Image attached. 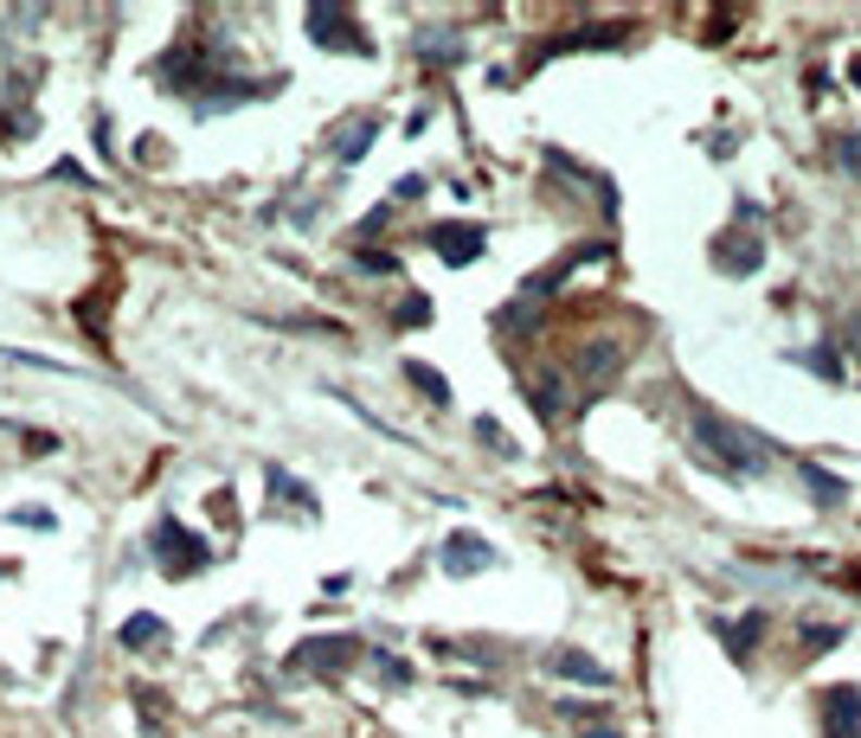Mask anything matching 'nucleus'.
<instances>
[{"label":"nucleus","instance_id":"nucleus-1","mask_svg":"<svg viewBox=\"0 0 861 738\" xmlns=\"http://www.w3.org/2000/svg\"><path fill=\"white\" fill-rule=\"evenodd\" d=\"M695 450H701V463H708V470L733 475V481H752V475L772 470V443H765L759 430H746V424L720 417L714 404H695Z\"/></svg>","mask_w":861,"mask_h":738},{"label":"nucleus","instance_id":"nucleus-2","mask_svg":"<svg viewBox=\"0 0 861 738\" xmlns=\"http://www.w3.org/2000/svg\"><path fill=\"white\" fill-rule=\"evenodd\" d=\"M148 546L161 552V572H167V578H194V572H207V559H213V546H207L200 534H187L174 514H161V521H154Z\"/></svg>","mask_w":861,"mask_h":738},{"label":"nucleus","instance_id":"nucleus-3","mask_svg":"<svg viewBox=\"0 0 861 738\" xmlns=\"http://www.w3.org/2000/svg\"><path fill=\"white\" fill-rule=\"evenodd\" d=\"M302 26H309V39H315L322 52H354V59H373V39H366V26H360L348 7H309V13H302Z\"/></svg>","mask_w":861,"mask_h":738},{"label":"nucleus","instance_id":"nucleus-4","mask_svg":"<svg viewBox=\"0 0 861 738\" xmlns=\"http://www.w3.org/2000/svg\"><path fill=\"white\" fill-rule=\"evenodd\" d=\"M483 245H489V232L476 225V218H444V225H430V251L444 258V264H476L483 258Z\"/></svg>","mask_w":861,"mask_h":738},{"label":"nucleus","instance_id":"nucleus-5","mask_svg":"<svg viewBox=\"0 0 861 738\" xmlns=\"http://www.w3.org/2000/svg\"><path fill=\"white\" fill-rule=\"evenodd\" d=\"M759 264H765V245H759V232H746V225H726V232H714V270H720V276H752Z\"/></svg>","mask_w":861,"mask_h":738},{"label":"nucleus","instance_id":"nucleus-6","mask_svg":"<svg viewBox=\"0 0 861 738\" xmlns=\"http://www.w3.org/2000/svg\"><path fill=\"white\" fill-rule=\"evenodd\" d=\"M437 565H444L450 578H476V572H489V565H496V546L463 527V534H450L444 546H437Z\"/></svg>","mask_w":861,"mask_h":738},{"label":"nucleus","instance_id":"nucleus-7","mask_svg":"<svg viewBox=\"0 0 861 738\" xmlns=\"http://www.w3.org/2000/svg\"><path fill=\"white\" fill-rule=\"evenodd\" d=\"M823 738H861V687L856 680H836L823 687Z\"/></svg>","mask_w":861,"mask_h":738},{"label":"nucleus","instance_id":"nucleus-8","mask_svg":"<svg viewBox=\"0 0 861 738\" xmlns=\"http://www.w3.org/2000/svg\"><path fill=\"white\" fill-rule=\"evenodd\" d=\"M379 141V110H354V116H341L335 129H328V148H335V161L341 167H354L366 161V148Z\"/></svg>","mask_w":861,"mask_h":738},{"label":"nucleus","instance_id":"nucleus-9","mask_svg":"<svg viewBox=\"0 0 861 738\" xmlns=\"http://www.w3.org/2000/svg\"><path fill=\"white\" fill-rule=\"evenodd\" d=\"M714 636L726 642L733 662H752V649L765 642V610H746V616H714Z\"/></svg>","mask_w":861,"mask_h":738},{"label":"nucleus","instance_id":"nucleus-10","mask_svg":"<svg viewBox=\"0 0 861 738\" xmlns=\"http://www.w3.org/2000/svg\"><path fill=\"white\" fill-rule=\"evenodd\" d=\"M617 373H624V347L617 340H585L578 347V379L585 386H611Z\"/></svg>","mask_w":861,"mask_h":738},{"label":"nucleus","instance_id":"nucleus-11","mask_svg":"<svg viewBox=\"0 0 861 738\" xmlns=\"http://www.w3.org/2000/svg\"><path fill=\"white\" fill-rule=\"evenodd\" d=\"M354 655H360L354 636H315V642H302L289 662H296V668H348Z\"/></svg>","mask_w":861,"mask_h":738},{"label":"nucleus","instance_id":"nucleus-12","mask_svg":"<svg viewBox=\"0 0 861 738\" xmlns=\"http://www.w3.org/2000/svg\"><path fill=\"white\" fill-rule=\"evenodd\" d=\"M547 668L560 674V680H578V687H611V668H604V662H591L585 649H560Z\"/></svg>","mask_w":861,"mask_h":738},{"label":"nucleus","instance_id":"nucleus-13","mask_svg":"<svg viewBox=\"0 0 861 738\" xmlns=\"http://www.w3.org/2000/svg\"><path fill=\"white\" fill-rule=\"evenodd\" d=\"M527 399H534V417H540V424H560V417H566V386H560V373H540V379L527 386Z\"/></svg>","mask_w":861,"mask_h":738},{"label":"nucleus","instance_id":"nucleus-14","mask_svg":"<svg viewBox=\"0 0 861 738\" xmlns=\"http://www.w3.org/2000/svg\"><path fill=\"white\" fill-rule=\"evenodd\" d=\"M797 475H803V488H810L823 508H843V501H849V481H843V475H829L823 463H797Z\"/></svg>","mask_w":861,"mask_h":738},{"label":"nucleus","instance_id":"nucleus-15","mask_svg":"<svg viewBox=\"0 0 861 738\" xmlns=\"http://www.w3.org/2000/svg\"><path fill=\"white\" fill-rule=\"evenodd\" d=\"M790 360H797V366H810V373H816V379H829V386H843V379H849V366L836 360V347H797Z\"/></svg>","mask_w":861,"mask_h":738},{"label":"nucleus","instance_id":"nucleus-16","mask_svg":"<svg viewBox=\"0 0 861 738\" xmlns=\"http://www.w3.org/2000/svg\"><path fill=\"white\" fill-rule=\"evenodd\" d=\"M161 636H167V623H161L154 610H142V616H129V623L116 629V642H123V649H148V642H161Z\"/></svg>","mask_w":861,"mask_h":738},{"label":"nucleus","instance_id":"nucleus-17","mask_svg":"<svg viewBox=\"0 0 861 738\" xmlns=\"http://www.w3.org/2000/svg\"><path fill=\"white\" fill-rule=\"evenodd\" d=\"M264 481H271V495H289V501H296L302 514H315V488H302V481H296L289 470H277V463H271V470H264Z\"/></svg>","mask_w":861,"mask_h":738},{"label":"nucleus","instance_id":"nucleus-18","mask_svg":"<svg viewBox=\"0 0 861 738\" xmlns=\"http://www.w3.org/2000/svg\"><path fill=\"white\" fill-rule=\"evenodd\" d=\"M405 379H412L430 404H450V379H444V373H430L425 360H405Z\"/></svg>","mask_w":861,"mask_h":738},{"label":"nucleus","instance_id":"nucleus-19","mask_svg":"<svg viewBox=\"0 0 861 738\" xmlns=\"http://www.w3.org/2000/svg\"><path fill=\"white\" fill-rule=\"evenodd\" d=\"M425 322H430V296H405L392 309V328H425Z\"/></svg>","mask_w":861,"mask_h":738},{"label":"nucleus","instance_id":"nucleus-20","mask_svg":"<svg viewBox=\"0 0 861 738\" xmlns=\"http://www.w3.org/2000/svg\"><path fill=\"white\" fill-rule=\"evenodd\" d=\"M836 167L861 180V135H836Z\"/></svg>","mask_w":861,"mask_h":738},{"label":"nucleus","instance_id":"nucleus-21","mask_svg":"<svg viewBox=\"0 0 861 738\" xmlns=\"http://www.w3.org/2000/svg\"><path fill=\"white\" fill-rule=\"evenodd\" d=\"M354 264L366 270V276H392V270H399V258H392V251H354Z\"/></svg>","mask_w":861,"mask_h":738},{"label":"nucleus","instance_id":"nucleus-22","mask_svg":"<svg viewBox=\"0 0 861 738\" xmlns=\"http://www.w3.org/2000/svg\"><path fill=\"white\" fill-rule=\"evenodd\" d=\"M7 521H13V527H20V521H26V527H39V534H52V527H59V521H52V514H46V508H13V514H7Z\"/></svg>","mask_w":861,"mask_h":738},{"label":"nucleus","instance_id":"nucleus-23","mask_svg":"<svg viewBox=\"0 0 861 738\" xmlns=\"http://www.w3.org/2000/svg\"><path fill=\"white\" fill-rule=\"evenodd\" d=\"M476 437H483L489 450H502V456H508V450H514V443H508V437H502V424H496V417H476Z\"/></svg>","mask_w":861,"mask_h":738},{"label":"nucleus","instance_id":"nucleus-24","mask_svg":"<svg viewBox=\"0 0 861 738\" xmlns=\"http://www.w3.org/2000/svg\"><path fill=\"white\" fill-rule=\"evenodd\" d=\"M836 636H843V629H803V649L823 655V649H836Z\"/></svg>","mask_w":861,"mask_h":738},{"label":"nucleus","instance_id":"nucleus-25","mask_svg":"<svg viewBox=\"0 0 861 738\" xmlns=\"http://www.w3.org/2000/svg\"><path fill=\"white\" fill-rule=\"evenodd\" d=\"M733 225H759V200H752V193L733 200Z\"/></svg>","mask_w":861,"mask_h":738},{"label":"nucleus","instance_id":"nucleus-26","mask_svg":"<svg viewBox=\"0 0 861 738\" xmlns=\"http://www.w3.org/2000/svg\"><path fill=\"white\" fill-rule=\"evenodd\" d=\"M379 674H386V680H392V687H405V680H412V668H405V662H399V655H379Z\"/></svg>","mask_w":861,"mask_h":738},{"label":"nucleus","instance_id":"nucleus-27","mask_svg":"<svg viewBox=\"0 0 861 738\" xmlns=\"http://www.w3.org/2000/svg\"><path fill=\"white\" fill-rule=\"evenodd\" d=\"M419 193H425V174H405V180L392 187V205H399V200H419Z\"/></svg>","mask_w":861,"mask_h":738},{"label":"nucleus","instance_id":"nucleus-28","mask_svg":"<svg viewBox=\"0 0 861 738\" xmlns=\"http://www.w3.org/2000/svg\"><path fill=\"white\" fill-rule=\"evenodd\" d=\"M849 373H856V379H861V315H856V322H849Z\"/></svg>","mask_w":861,"mask_h":738},{"label":"nucleus","instance_id":"nucleus-29","mask_svg":"<svg viewBox=\"0 0 861 738\" xmlns=\"http://www.w3.org/2000/svg\"><path fill=\"white\" fill-rule=\"evenodd\" d=\"M578 738H624V733H617L611 720H598V726H578Z\"/></svg>","mask_w":861,"mask_h":738},{"label":"nucleus","instance_id":"nucleus-30","mask_svg":"<svg viewBox=\"0 0 861 738\" xmlns=\"http://www.w3.org/2000/svg\"><path fill=\"white\" fill-rule=\"evenodd\" d=\"M849 77H856V84H861V59H856V65H849Z\"/></svg>","mask_w":861,"mask_h":738}]
</instances>
